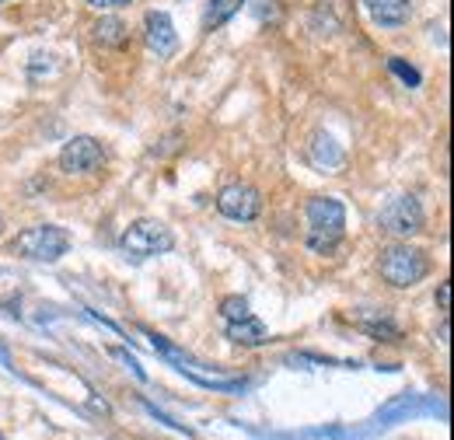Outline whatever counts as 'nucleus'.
<instances>
[{
    "mask_svg": "<svg viewBox=\"0 0 454 440\" xmlns=\"http://www.w3.org/2000/svg\"><path fill=\"white\" fill-rule=\"evenodd\" d=\"M304 217H308V248L315 255H333L346 234V207L333 196H315Z\"/></svg>",
    "mask_w": 454,
    "mask_h": 440,
    "instance_id": "1",
    "label": "nucleus"
},
{
    "mask_svg": "<svg viewBox=\"0 0 454 440\" xmlns=\"http://www.w3.org/2000/svg\"><path fill=\"white\" fill-rule=\"evenodd\" d=\"M11 252L32 263H57L70 252V234L57 224H35L11 241Z\"/></svg>",
    "mask_w": 454,
    "mask_h": 440,
    "instance_id": "2",
    "label": "nucleus"
},
{
    "mask_svg": "<svg viewBox=\"0 0 454 440\" xmlns=\"http://www.w3.org/2000/svg\"><path fill=\"white\" fill-rule=\"evenodd\" d=\"M0 4H7V0H0Z\"/></svg>",
    "mask_w": 454,
    "mask_h": 440,
    "instance_id": "18",
    "label": "nucleus"
},
{
    "mask_svg": "<svg viewBox=\"0 0 454 440\" xmlns=\"http://www.w3.org/2000/svg\"><path fill=\"white\" fill-rule=\"evenodd\" d=\"M381 231L395 234V238H409V234H419L423 231V207L416 196H395L381 214H378Z\"/></svg>",
    "mask_w": 454,
    "mask_h": 440,
    "instance_id": "6",
    "label": "nucleus"
},
{
    "mask_svg": "<svg viewBox=\"0 0 454 440\" xmlns=\"http://www.w3.org/2000/svg\"><path fill=\"white\" fill-rule=\"evenodd\" d=\"M95 39H98L102 46H119V43L126 39V28H122L119 18H102V21L95 25Z\"/></svg>",
    "mask_w": 454,
    "mask_h": 440,
    "instance_id": "12",
    "label": "nucleus"
},
{
    "mask_svg": "<svg viewBox=\"0 0 454 440\" xmlns=\"http://www.w3.org/2000/svg\"><path fill=\"white\" fill-rule=\"evenodd\" d=\"M106 165V147L95 137H74L63 151H59V168L67 175H91Z\"/></svg>",
    "mask_w": 454,
    "mask_h": 440,
    "instance_id": "7",
    "label": "nucleus"
},
{
    "mask_svg": "<svg viewBox=\"0 0 454 440\" xmlns=\"http://www.w3.org/2000/svg\"><path fill=\"white\" fill-rule=\"evenodd\" d=\"M430 273V259L423 248H412V245H392L381 252V276L388 287L395 290H409L416 287L419 279H427Z\"/></svg>",
    "mask_w": 454,
    "mask_h": 440,
    "instance_id": "3",
    "label": "nucleus"
},
{
    "mask_svg": "<svg viewBox=\"0 0 454 440\" xmlns=\"http://www.w3.org/2000/svg\"><path fill=\"white\" fill-rule=\"evenodd\" d=\"M221 315H224V322H238V318H245L252 311H248V301L245 297H224L221 301Z\"/></svg>",
    "mask_w": 454,
    "mask_h": 440,
    "instance_id": "13",
    "label": "nucleus"
},
{
    "mask_svg": "<svg viewBox=\"0 0 454 440\" xmlns=\"http://www.w3.org/2000/svg\"><path fill=\"white\" fill-rule=\"evenodd\" d=\"M144 39H147L151 53H158L161 59L175 56V50H178V32H175V25H171L165 11H151L144 18Z\"/></svg>",
    "mask_w": 454,
    "mask_h": 440,
    "instance_id": "8",
    "label": "nucleus"
},
{
    "mask_svg": "<svg viewBox=\"0 0 454 440\" xmlns=\"http://www.w3.org/2000/svg\"><path fill=\"white\" fill-rule=\"evenodd\" d=\"M367 14L381 25V28H398L412 18V4L409 0H364Z\"/></svg>",
    "mask_w": 454,
    "mask_h": 440,
    "instance_id": "9",
    "label": "nucleus"
},
{
    "mask_svg": "<svg viewBox=\"0 0 454 440\" xmlns=\"http://www.w3.org/2000/svg\"><path fill=\"white\" fill-rule=\"evenodd\" d=\"M241 4H245V0H210V7H207V18H203V28H207V32L221 28L224 21H231V18L241 11Z\"/></svg>",
    "mask_w": 454,
    "mask_h": 440,
    "instance_id": "11",
    "label": "nucleus"
},
{
    "mask_svg": "<svg viewBox=\"0 0 454 440\" xmlns=\"http://www.w3.org/2000/svg\"><path fill=\"white\" fill-rule=\"evenodd\" d=\"M437 297H441V308L448 311V308H451V283H441V294H437Z\"/></svg>",
    "mask_w": 454,
    "mask_h": 440,
    "instance_id": "16",
    "label": "nucleus"
},
{
    "mask_svg": "<svg viewBox=\"0 0 454 440\" xmlns=\"http://www.w3.org/2000/svg\"><path fill=\"white\" fill-rule=\"evenodd\" d=\"M217 210L227 220H234V224H248L262 210V192L255 185H248V182H231L217 192Z\"/></svg>",
    "mask_w": 454,
    "mask_h": 440,
    "instance_id": "5",
    "label": "nucleus"
},
{
    "mask_svg": "<svg viewBox=\"0 0 454 440\" xmlns=\"http://www.w3.org/2000/svg\"><path fill=\"white\" fill-rule=\"evenodd\" d=\"M227 339L238 346H262V342H270V332L255 315H245L238 322H227Z\"/></svg>",
    "mask_w": 454,
    "mask_h": 440,
    "instance_id": "10",
    "label": "nucleus"
},
{
    "mask_svg": "<svg viewBox=\"0 0 454 440\" xmlns=\"http://www.w3.org/2000/svg\"><path fill=\"white\" fill-rule=\"evenodd\" d=\"M0 231H4V217H0Z\"/></svg>",
    "mask_w": 454,
    "mask_h": 440,
    "instance_id": "17",
    "label": "nucleus"
},
{
    "mask_svg": "<svg viewBox=\"0 0 454 440\" xmlns=\"http://www.w3.org/2000/svg\"><path fill=\"white\" fill-rule=\"evenodd\" d=\"M122 252L129 255V259H151V255H161V252H171V245H175V238H171V231L161 224V220H133L126 231H122Z\"/></svg>",
    "mask_w": 454,
    "mask_h": 440,
    "instance_id": "4",
    "label": "nucleus"
},
{
    "mask_svg": "<svg viewBox=\"0 0 454 440\" xmlns=\"http://www.w3.org/2000/svg\"><path fill=\"white\" fill-rule=\"evenodd\" d=\"M392 70H395V74H402V81H405V84H419V74H416L412 67H402L398 59H392Z\"/></svg>",
    "mask_w": 454,
    "mask_h": 440,
    "instance_id": "14",
    "label": "nucleus"
},
{
    "mask_svg": "<svg viewBox=\"0 0 454 440\" xmlns=\"http://www.w3.org/2000/svg\"><path fill=\"white\" fill-rule=\"evenodd\" d=\"M129 0H88V7H95V11H119V7H126Z\"/></svg>",
    "mask_w": 454,
    "mask_h": 440,
    "instance_id": "15",
    "label": "nucleus"
}]
</instances>
